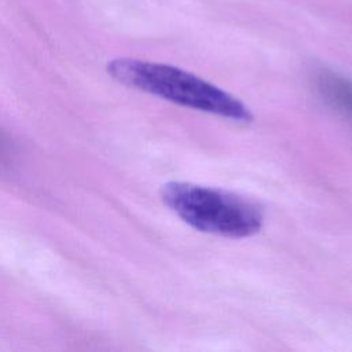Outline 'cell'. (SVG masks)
<instances>
[{
    "label": "cell",
    "mask_w": 352,
    "mask_h": 352,
    "mask_svg": "<svg viewBox=\"0 0 352 352\" xmlns=\"http://www.w3.org/2000/svg\"><path fill=\"white\" fill-rule=\"evenodd\" d=\"M106 70L120 84L198 111L236 122H252L250 109L234 95L179 67L132 58H117Z\"/></svg>",
    "instance_id": "cell-1"
},
{
    "label": "cell",
    "mask_w": 352,
    "mask_h": 352,
    "mask_svg": "<svg viewBox=\"0 0 352 352\" xmlns=\"http://www.w3.org/2000/svg\"><path fill=\"white\" fill-rule=\"evenodd\" d=\"M161 199L179 219L192 228L228 236L257 234L264 221L260 206L238 194L186 182H169L161 188Z\"/></svg>",
    "instance_id": "cell-2"
},
{
    "label": "cell",
    "mask_w": 352,
    "mask_h": 352,
    "mask_svg": "<svg viewBox=\"0 0 352 352\" xmlns=\"http://www.w3.org/2000/svg\"><path fill=\"white\" fill-rule=\"evenodd\" d=\"M316 89L320 96L338 111L352 117V82L331 72L316 76Z\"/></svg>",
    "instance_id": "cell-3"
}]
</instances>
